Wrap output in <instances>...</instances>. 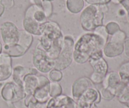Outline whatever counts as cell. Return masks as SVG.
Listing matches in <instances>:
<instances>
[{
	"label": "cell",
	"instance_id": "obj_38",
	"mask_svg": "<svg viewBox=\"0 0 129 108\" xmlns=\"http://www.w3.org/2000/svg\"><path fill=\"white\" fill-rule=\"evenodd\" d=\"M2 51H3V46H2V44H1V43L0 42V54L2 53Z\"/></svg>",
	"mask_w": 129,
	"mask_h": 108
},
{
	"label": "cell",
	"instance_id": "obj_3",
	"mask_svg": "<svg viewBox=\"0 0 129 108\" xmlns=\"http://www.w3.org/2000/svg\"><path fill=\"white\" fill-rule=\"evenodd\" d=\"M104 13L100 5H89L81 13L80 22L82 27L86 31H94L99 26L103 25Z\"/></svg>",
	"mask_w": 129,
	"mask_h": 108
},
{
	"label": "cell",
	"instance_id": "obj_36",
	"mask_svg": "<svg viewBox=\"0 0 129 108\" xmlns=\"http://www.w3.org/2000/svg\"><path fill=\"white\" fill-rule=\"evenodd\" d=\"M124 0H111L112 3H113L114 4L116 5H118V4H121Z\"/></svg>",
	"mask_w": 129,
	"mask_h": 108
},
{
	"label": "cell",
	"instance_id": "obj_18",
	"mask_svg": "<svg viewBox=\"0 0 129 108\" xmlns=\"http://www.w3.org/2000/svg\"><path fill=\"white\" fill-rule=\"evenodd\" d=\"M121 82H122V80L118 72H111L106 75L102 82L103 88H110L116 89Z\"/></svg>",
	"mask_w": 129,
	"mask_h": 108
},
{
	"label": "cell",
	"instance_id": "obj_27",
	"mask_svg": "<svg viewBox=\"0 0 129 108\" xmlns=\"http://www.w3.org/2000/svg\"><path fill=\"white\" fill-rule=\"evenodd\" d=\"M49 78L52 82H58L62 78V73L57 70L53 69L49 72Z\"/></svg>",
	"mask_w": 129,
	"mask_h": 108
},
{
	"label": "cell",
	"instance_id": "obj_12",
	"mask_svg": "<svg viewBox=\"0 0 129 108\" xmlns=\"http://www.w3.org/2000/svg\"><path fill=\"white\" fill-rule=\"evenodd\" d=\"M47 108H78L76 102L66 95H60L50 98L47 103Z\"/></svg>",
	"mask_w": 129,
	"mask_h": 108
},
{
	"label": "cell",
	"instance_id": "obj_6",
	"mask_svg": "<svg viewBox=\"0 0 129 108\" xmlns=\"http://www.w3.org/2000/svg\"><path fill=\"white\" fill-rule=\"evenodd\" d=\"M33 42V36L25 30H20V37L18 44L13 47L4 46V53L10 56L19 57L23 55L31 46Z\"/></svg>",
	"mask_w": 129,
	"mask_h": 108
},
{
	"label": "cell",
	"instance_id": "obj_39",
	"mask_svg": "<svg viewBox=\"0 0 129 108\" xmlns=\"http://www.w3.org/2000/svg\"><path fill=\"white\" fill-rule=\"evenodd\" d=\"M91 108H98V106H96V104H94L91 106Z\"/></svg>",
	"mask_w": 129,
	"mask_h": 108
},
{
	"label": "cell",
	"instance_id": "obj_9",
	"mask_svg": "<svg viewBox=\"0 0 129 108\" xmlns=\"http://www.w3.org/2000/svg\"><path fill=\"white\" fill-rule=\"evenodd\" d=\"M1 37L5 46L13 47L18 44L20 37V30L12 22L6 21L0 28Z\"/></svg>",
	"mask_w": 129,
	"mask_h": 108
},
{
	"label": "cell",
	"instance_id": "obj_22",
	"mask_svg": "<svg viewBox=\"0 0 129 108\" xmlns=\"http://www.w3.org/2000/svg\"><path fill=\"white\" fill-rule=\"evenodd\" d=\"M47 103L37 102L32 95L26 96L24 101L25 106L28 108H47Z\"/></svg>",
	"mask_w": 129,
	"mask_h": 108
},
{
	"label": "cell",
	"instance_id": "obj_19",
	"mask_svg": "<svg viewBox=\"0 0 129 108\" xmlns=\"http://www.w3.org/2000/svg\"><path fill=\"white\" fill-rule=\"evenodd\" d=\"M88 61L93 68L94 72L100 73L105 76H106V75L108 73V63L103 58V57L96 58V59L89 58Z\"/></svg>",
	"mask_w": 129,
	"mask_h": 108
},
{
	"label": "cell",
	"instance_id": "obj_43",
	"mask_svg": "<svg viewBox=\"0 0 129 108\" xmlns=\"http://www.w3.org/2000/svg\"><path fill=\"white\" fill-rule=\"evenodd\" d=\"M2 84H3V83H1V82H0V87H1V86L2 85Z\"/></svg>",
	"mask_w": 129,
	"mask_h": 108
},
{
	"label": "cell",
	"instance_id": "obj_21",
	"mask_svg": "<svg viewBox=\"0 0 129 108\" xmlns=\"http://www.w3.org/2000/svg\"><path fill=\"white\" fill-rule=\"evenodd\" d=\"M67 8L73 13H78L84 8V0H67Z\"/></svg>",
	"mask_w": 129,
	"mask_h": 108
},
{
	"label": "cell",
	"instance_id": "obj_31",
	"mask_svg": "<svg viewBox=\"0 0 129 108\" xmlns=\"http://www.w3.org/2000/svg\"><path fill=\"white\" fill-rule=\"evenodd\" d=\"M2 5L5 6L6 8H10L12 7L14 5L13 0H1Z\"/></svg>",
	"mask_w": 129,
	"mask_h": 108
},
{
	"label": "cell",
	"instance_id": "obj_25",
	"mask_svg": "<svg viewBox=\"0 0 129 108\" xmlns=\"http://www.w3.org/2000/svg\"><path fill=\"white\" fill-rule=\"evenodd\" d=\"M99 92L100 94L101 97L107 100V101L113 99L116 96V89L102 87V89L100 90V91H99Z\"/></svg>",
	"mask_w": 129,
	"mask_h": 108
},
{
	"label": "cell",
	"instance_id": "obj_4",
	"mask_svg": "<svg viewBox=\"0 0 129 108\" xmlns=\"http://www.w3.org/2000/svg\"><path fill=\"white\" fill-rule=\"evenodd\" d=\"M74 40L70 35L64 37V44L62 49L57 59L54 60L55 66L54 69L61 71L68 68L73 60Z\"/></svg>",
	"mask_w": 129,
	"mask_h": 108
},
{
	"label": "cell",
	"instance_id": "obj_1",
	"mask_svg": "<svg viewBox=\"0 0 129 108\" xmlns=\"http://www.w3.org/2000/svg\"><path fill=\"white\" fill-rule=\"evenodd\" d=\"M108 35L105 27H98L93 32L86 33L74 43L73 59L79 64H83L89 60L90 56L103 48L108 40Z\"/></svg>",
	"mask_w": 129,
	"mask_h": 108
},
{
	"label": "cell",
	"instance_id": "obj_32",
	"mask_svg": "<svg viewBox=\"0 0 129 108\" xmlns=\"http://www.w3.org/2000/svg\"><path fill=\"white\" fill-rule=\"evenodd\" d=\"M124 52L126 56L129 58V38H126L124 42Z\"/></svg>",
	"mask_w": 129,
	"mask_h": 108
},
{
	"label": "cell",
	"instance_id": "obj_20",
	"mask_svg": "<svg viewBox=\"0 0 129 108\" xmlns=\"http://www.w3.org/2000/svg\"><path fill=\"white\" fill-rule=\"evenodd\" d=\"M34 18L29 16H25L23 21V26L26 32L31 35H40V25Z\"/></svg>",
	"mask_w": 129,
	"mask_h": 108
},
{
	"label": "cell",
	"instance_id": "obj_8",
	"mask_svg": "<svg viewBox=\"0 0 129 108\" xmlns=\"http://www.w3.org/2000/svg\"><path fill=\"white\" fill-rule=\"evenodd\" d=\"M1 96L6 102H16L24 99L26 95L23 87L18 85L14 82H8L4 85L1 90Z\"/></svg>",
	"mask_w": 129,
	"mask_h": 108
},
{
	"label": "cell",
	"instance_id": "obj_14",
	"mask_svg": "<svg viewBox=\"0 0 129 108\" xmlns=\"http://www.w3.org/2000/svg\"><path fill=\"white\" fill-rule=\"evenodd\" d=\"M90 87H92V83L89 78L87 77H81L78 78L73 83L72 86V95L73 99L75 101Z\"/></svg>",
	"mask_w": 129,
	"mask_h": 108
},
{
	"label": "cell",
	"instance_id": "obj_17",
	"mask_svg": "<svg viewBox=\"0 0 129 108\" xmlns=\"http://www.w3.org/2000/svg\"><path fill=\"white\" fill-rule=\"evenodd\" d=\"M25 16H30L39 24H42L46 21L47 17L44 10L35 5H31L26 10Z\"/></svg>",
	"mask_w": 129,
	"mask_h": 108
},
{
	"label": "cell",
	"instance_id": "obj_40",
	"mask_svg": "<svg viewBox=\"0 0 129 108\" xmlns=\"http://www.w3.org/2000/svg\"><path fill=\"white\" fill-rule=\"evenodd\" d=\"M127 19H128V21L129 22V11L127 12Z\"/></svg>",
	"mask_w": 129,
	"mask_h": 108
},
{
	"label": "cell",
	"instance_id": "obj_24",
	"mask_svg": "<svg viewBox=\"0 0 129 108\" xmlns=\"http://www.w3.org/2000/svg\"><path fill=\"white\" fill-rule=\"evenodd\" d=\"M62 87L58 82H50L49 87V94L51 98L57 97L62 94Z\"/></svg>",
	"mask_w": 129,
	"mask_h": 108
},
{
	"label": "cell",
	"instance_id": "obj_15",
	"mask_svg": "<svg viewBox=\"0 0 129 108\" xmlns=\"http://www.w3.org/2000/svg\"><path fill=\"white\" fill-rule=\"evenodd\" d=\"M31 73V74L37 75L38 70L34 68H26L21 65H16L13 69V82L18 85L23 87V79L26 75Z\"/></svg>",
	"mask_w": 129,
	"mask_h": 108
},
{
	"label": "cell",
	"instance_id": "obj_11",
	"mask_svg": "<svg viewBox=\"0 0 129 108\" xmlns=\"http://www.w3.org/2000/svg\"><path fill=\"white\" fill-rule=\"evenodd\" d=\"M39 86L34 92V99L37 102L41 103H47L51 98L49 94V87L50 82L49 78L43 75L39 76Z\"/></svg>",
	"mask_w": 129,
	"mask_h": 108
},
{
	"label": "cell",
	"instance_id": "obj_33",
	"mask_svg": "<svg viewBox=\"0 0 129 108\" xmlns=\"http://www.w3.org/2000/svg\"><path fill=\"white\" fill-rule=\"evenodd\" d=\"M123 8L128 12L129 11V0H124L123 2L121 3Z\"/></svg>",
	"mask_w": 129,
	"mask_h": 108
},
{
	"label": "cell",
	"instance_id": "obj_37",
	"mask_svg": "<svg viewBox=\"0 0 129 108\" xmlns=\"http://www.w3.org/2000/svg\"><path fill=\"white\" fill-rule=\"evenodd\" d=\"M8 105V107L10 108H17L16 107V106L14 105V104L13 103V102H7Z\"/></svg>",
	"mask_w": 129,
	"mask_h": 108
},
{
	"label": "cell",
	"instance_id": "obj_7",
	"mask_svg": "<svg viewBox=\"0 0 129 108\" xmlns=\"http://www.w3.org/2000/svg\"><path fill=\"white\" fill-rule=\"evenodd\" d=\"M33 64L39 72L48 73L54 68L55 62L47 56V53L40 48L37 46L32 57Z\"/></svg>",
	"mask_w": 129,
	"mask_h": 108
},
{
	"label": "cell",
	"instance_id": "obj_34",
	"mask_svg": "<svg viewBox=\"0 0 129 108\" xmlns=\"http://www.w3.org/2000/svg\"><path fill=\"white\" fill-rule=\"evenodd\" d=\"M34 1L35 5L42 8V0H34Z\"/></svg>",
	"mask_w": 129,
	"mask_h": 108
},
{
	"label": "cell",
	"instance_id": "obj_10",
	"mask_svg": "<svg viewBox=\"0 0 129 108\" xmlns=\"http://www.w3.org/2000/svg\"><path fill=\"white\" fill-rule=\"evenodd\" d=\"M100 101L101 96L99 91L93 87H90L76 102L78 108H91L94 104H97Z\"/></svg>",
	"mask_w": 129,
	"mask_h": 108
},
{
	"label": "cell",
	"instance_id": "obj_41",
	"mask_svg": "<svg viewBox=\"0 0 129 108\" xmlns=\"http://www.w3.org/2000/svg\"><path fill=\"white\" fill-rule=\"evenodd\" d=\"M125 104H126V106H127V107H129V100H128V102H127V103Z\"/></svg>",
	"mask_w": 129,
	"mask_h": 108
},
{
	"label": "cell",
	"instance_id": "obj_13",
	"mask_svg": "<svg viewBox=\"0 0 129 108\" xmlns=\"http://www.w3.org/2000/svg\"><path fill=\"white\" fill-rule=\"evenodd\" d=\"M13 73L11 58L5 53L0 54V82L8 79Z\"/></svg>",
	"mask_w": 129,
	"mask_h": 108
},
{
	"label": "cell",
	"instance_id": "obj_16",
	"mask_svg": "<svg viewBox=\"0 0 129 108\" xmlns=\"http://www.w3.org/2000/svg\"><path fill=\"white\" fill-rule=\"evenodd\" d=\"M23 87L26 96L33 95L39 86V76L31 73L26 75L23 79Z\"/></svg>",
	"mask_w": 129,
	"mask_h": 108
},
{
	"label": "cell",
	"instance_id": "obj_23",
	"mask_svg": "<svg viewBox=\"0 0 129 108\" xmlns=\"http://www.w3.org/2000/svg\"><path fill=\"white\" fill-rule=\"evenodd\" d=\"M118 74L120 77L122 82L127 83L129 81V61L123 63L118 70Z\"/></svg>",
	"mask_w": 129,
	"mask_h": 108
},
{
	"label": "cell",
	"instance_id": "obj_28",
	"mask_svg": "<svg viewBox=\"0 0 129 108\" xmlns=\"http://www.w3.org/2000/svg\"><path fill=\"white\" fill-rule=\"evenodd\" d=\"M42 10H44L46 17H49L52 13V5L50 1L42 0Z\"/></svg>",
	"mask_w": 129,
	"mask_h": 108
},
{
	"label": "cell",
	"instance_id": "obj_30",
	"mask_svg": "<svg viewBox=\"0 0 129 108\" xmlns=\"http://www.w3.org/2000/svg\"><path fill=\"white\" fill-rule=\"evenodd\" d=\"M85 1L91 5H107L110 2L111 0H85Z\"/></svg>",
	"mask_w": 129,
	"mask_h": 108
},
{
	"label": "cell",
	"instance_id": "obj_26",
	"mask_svg": "<svg viewBox=\"0 0 129 108\" xmlns=\"http://www.w3.org/2000/svg\"><path fill=\"white\" fill-rule=\"evenodd\" d=\"M105 28L108 35H112L115 33L120 30L119 25L115 21H111V22L108 23L105 26Z\"/></svg>",
	"mask_w": 129,
	"mask_h": 108
},
{
	"label": "cell",
	"instance_id": "obj_44",
	"mask_svg": "<svg viewBox=\"0 0 129 108\" xmlns=\"http://www.w3.org/2000/svg\"><path fill=\"white\" fill-rule=\"evenodd\" d=\"M46 1H53V0H46Z\"/></svg>",
	"mask_w": 129,
	"mask_h": 108
},
{
	"label": "cell",
	"instance_id": "obj_29",
	"mask_svg": "<svg viewBox=\"0 0 129 108\" xmlns=\"http://www.w3.org/2000/svg\"><path fill=\"white\" fill-rule=\"evenodd\" d=\"M105 77V76L103 75L93 72V73H92L90 78H89V80H91V82H93L94 84H100V83H102Z\"/></svg>",
	"mask_w": 129,
	"mask_h": 108
},
{
	"label": "cell",
	"instance_id": "obj_42",
	"mask_svg": "<svg viewBox=\"0 0 129 108\" xmlns=\"http://www.w3.org/2000/svg\"><path fill=\"white\" fill-rule=\"evenodd\" d=\"M126 85H127V87H128V88H129V81H128V82H127V83H126Z\"/></svg>",
	"mask_w": 129,
	"mask_h": 108
},
{
	"label": "cell",
	"instance_id": "obj_5",
	"mask_svg": "<svg viewBox=\"0 0 129 108\" xmlns=\"http://www.w3.org/2000/svg\"><path fill=\"white\" fill-rule=\"evenodd\" d=\"M126 38V34L121 30L113 34L103 48V54L108 58H115L122 54L124 51V42Z\"/></svg>",
	"mask_w": 129,
	"mask_h": 108
},
{
	"label": "cell",
	"instance_id": "obj_35",
	"mask_svg": "<svg viewBox=\"0 0 129 108\" xmlns=\"http://www.w3.org/2000/svg\"><path fill=\"white\" fill-rule=\"evenodd\" d=\"M127 13V11H126L124 8L120 9V10H119V11H118V14H119L120 16H123V15H125Z\"/></svg>",
	"mask_w": 129,
	"mask_h": 108
},
{
	"label": "cell",
	"instance_id": "obj_2",
	"mask_svg": "<svg viewBox=\"0 0 129 108\" xmlns=\"http://www.w3.org/2000/svg\"><path fill=\"white\" fill-rule=\"evenodd\" d=\"M40 39L39 46L48 56L55 60L64 44V35L59 25L53 21H45L40 25Z\"/></svg>",
	"mask_w": 129,
	"mask_h": 108
}]
</instances>
